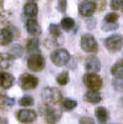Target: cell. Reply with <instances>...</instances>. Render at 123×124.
Here are the masks:
<instances>
[{"label":"cell","instance_id":"1","mask_svg":"<svg viewBox=\"0 0 123 124\" xmlns=\"http://www.w3.org/2000/svg\"><path fill=\"white\" fill-rule=\"evenodd\" d=\"M41 98L47 104H56V103L61 101L62 96H61V92L57 88L47 87V88H44V91L41 92Z\"/></svg>","mask_w":123,"mask_h":124},{"label":"cell","instance_id":"2","mask_svg":"<svg viewBox=\"0 0 123 124\" xmlns=\"http://www.w3.org/2000/svg\"><path fill=\"white\" fill-rule=\"evenodd\" d=\"M81 47L85 52H88V54H96L98 51V45H97V41L95 40V37L90 35V34H86L82 36L81 39Z\"/></svg>","mask_w":123,"mask_h":124},{"label":"cell","instance_id":"3","mask_svg":"<svg viewBox=\"0 0 123 124\" xmlns=\"http://www.w3.org/2000/svg\"><path fill=\"white\" fill-rule=\"evenodd\" d=\"M83 83L91 91H98V89L102 88L103 81H102V78L96 73H86L83 76Z\"/></svg>","mask_w":123,"mask_h":124},{"label":"cell","instance_id":"4","mask_svg":"<svg viewBox=\"0 0 123 124\" xmlns=\"http://www.w3.org/2000/svg\"><path fill=\"white\" fill-rule=\"evenodd\" d=\"M70 60V54L68 51L65 50V48H60V50H56L51 54V61L57 66V67H62L65 66Z\"/></svg>","mask_w":123,"mask_h":124},{"label":"cell","instance_id":"5","mask_svg":"<svg viewBox=\"0 0 123 124\" xmlns=\"http://www.w3.org/2000/svg\"><path fill=\"white\" fill-rule=\"evenodd\" d=\"M27 67L34 72L42 71L45 67V58L40 54H33L27 58Z\"/></svg>","mask_w":123,"mask_h":124},{"label":"cell","instance_id":"6","mask_svg":"<svg viewBox=\"0 0 123 124\" xmlns=\"http://www.w3.org/2000/svg\"><path fill=\"white\" fill-rule=\"evenodd\" d=\"M122 44H123V37L121 35H113L105 40V46L111 52H118L122 48Z\"/></svg>","mask_w":123,"mask_h":124},{"label":"cell","instance_id":"7","mask_svg":"<svg viewBox=\"0 0 123 124\" xmlns=\"http://www.w3.org/2000/svg\"><path fill=\"white\" fill-rule=\"evenodd\" d=\"M37 83H39V79L35 76H31L29 73H24V75H21V77H20V85H21V88L25 89V91L36 88Z\"/></svg>","mask_w":123,"mask_h":124},{"label":"cell","instance_id":"8","mask_svg":"<svg viewBox=\"0 0 123 124\" xmlns=\"http://www.w3.org/2000/svg\"><path fill=\"white\" fill-rule=\"evenodd\" d=\"M96 11V3L92 1V0H83L82 3H80L78 5V13L82 16H91Z\"/></svg>","mask_w":123,"mask_h":124},{"label":"cell","instance_id":"9","mask_svg":"<svg viewBox=\"0 0 123 124\" xmlns=\"http://www.w3.org/2000/svg\"><path fill=\"white\" fill-rule=\"evenodd\" d=\"M16 117L21 123H31L36 119L37 116H36V113L31 109H20L16 113Z\"/></svg>","mask_w":123,"mask_h":124},{"label":"cell","instance_id":"10","mask_svg":"<svg viewBox=\"0 0 123 124\" xmlns=\"http://www.w3.org/2000/svg\"><path fill=\"white\" fill-rule=\"evenodd\" d=\"M41 112H44V116H45V119L49 124H55L60 120L61 118V113L54 108H45L42 109L41 108Z\"/></svg>","mask_w":123,"mask_h":124},{"label":"cell","instance_id":"11","mask_svg":"<svg viewBox=\"0 0 123 124\" xmlns=\"http://www.w3.org/2000/svg\"><path fill=\"white\" fill-rule=\"evenodd\" d=\"M86 70L88 71V73H96L101 70V62L96 56H88L86 60Z\"/></svg>","mask_w":123,"mask_h":124},{"label":"cell","instance_id":"12","mask_svg":"<svg viewBox=\"0 0 123 124\" xmlns=\"http://www.w3.org/2000/svg\"><path fill=\"white\" fill-rule=\"evenodd\" d=\"M13 39H14V34L11 32V30L9 27L0 29V45L1 46L9 45L13 41Z\"/></svg>","mask_w":123,"mask_h":124},{"label":"cell","instance_id":"13","mask_svg":"<svg viewBox=\"0 0 123 124\" xmlns=\"http://www.w3.org/2000/svg\"><path fill=\"white\" fill-rule=\"evenodd\" d=\"M26 30L33 36H39L41 34V27L35 19H29L26 21Z\"/></svg>","mask_w":123,"mask_h":124},{"label":"cell","instance_id":"14","mask_svg":"<svg viewBox=\"0 0 123 124\" xmlns=\"http://www.w3.org/2000/svg\"><path fill=\"white\" fill-rule=\"evenodd\" d=\"M14 83V77L8 72H0V87L9 89Z\"/></svg>","mask_w":123,"mask_h":124},{"label":"cell","instance_id":"15","mask_svg":"<svg viewBox=\"0 0 123 124\" xmlns=\"http://www.w3.org/2000/svg\"><path fill=\"white\" fill-rule=\"evenodd\" d=\"M37 5L34 3V1H30V3H26L24 5V15L30 17V19H34L36 15H37Z\"/></svg>","mask_w":123,"mask_h":124},{"label":"cell","instance_id":"16","mask_svg":"<svg viewBox=\"0 0 123 124\" xmlns=\"http://www.w3.org/2000/svg\"><path fill=\"white\" fill-rule=\"evenodd\" d=\"M15 103L14 98H10L6 94L0 93V109H10Z\"/></svg>","mask_w":123,"mask_h":124},{"label":"cell","instance_id":"17","mask_svg":"<svg viewBox=\"0 0 123 124\" xmlns=\"http://www.w3.org/2000/svg\"><path fill=\"white\" fill-rule=\"evenodd\" d=\"M13 65V56L9 54H0V70H8Z\"/></svg>","mask_w":123,"mask_h":124},{"label":"cell","instance_id":"18","mask_svg":"<svg viewBox=\"0 0 123 124\" xmlns=\"http://www.w3.org/2000/svg\"><path fill=\"white\" fill-rule=\"evenodd\" d=\"M96 118L99 124H106L108 120V112L103 107H98L96 109Z\"/></svg>","mask_w":123,"mask_h":124},{"label":"cell","instance_id":"19","mask_svg":"<svg viewBox=\"0 0 123 124\" xmlns=\"http://www.w3.org/2000/svg\"><path fill=\"white\" fill-rule=\"evenodd\" d=\"M85 99L87 101V102H90V103H99L101 101H102V97H101V94L97 92V91H88L86 94H85Z\"/></svg>","mask_w":123,"mask_h":124},{"label":"cell","instance_id":"20","mask_svg":"<svg viewBox=\"0 0 123 124\" xmlns=\"http://www.w3.org/2000/svg\"><path fill=\"white\" fill-rule=\"evenodd\" d=\"M77 102L72 101V99H64L61 102V109L62 110H72L74 108H76Z\"/></svg>","mask_w":123,"mask_h":124},{"label":"cell","instance_id":"21","mask_svg":"<svg viewBox=\"0 0 123 124\" xmlns=\"http://www.w3.org/2000/svg\"><path fill=\"white\" fill-rule=\"evenodd\" d=\"M74 25H75V21H74V19H71V17H64L62 20H61V27H62V30H65V31L72 30Z\"/></svg>","mask_w":123,"mask_h":124},{"label":"cell","instance_id":"22","mask_svg":"<svg viewBox=\"0 0 123 124\" xmlns=\"http://www.w3.org/2000/svg\"><path fill=\"white\" fill-rule=\"evenodd\" d=\"M112 75L118 77V78H122L123 77V62H117V63L112 67L111 70Z\"/></svg>","mask_w":123,"mask_h":124},{"label":"cell","instance_id":"23","mask_svg":"<svg viewBox=\"0 0 123 124\" xmlns=\"http://www.w3.org/2000/svg\"><path fill=\"white\" fill-rule=\"evenodd\" d=\"M9 54L11 56H14V57H20L23 55V47L20 45H13L9 50Z\"/></svg>","mask_w":123,"mask_h":124},{"label":"cell","instance_id":"24","mask_svg":"<svg viewBox=\"0 0 123 124\" xmlns=\"http://www.w3.org/2000/svg\"><path fill=\"white\" fill-rule=\"evenodd\" d=\"M27 50H29V52H34V51L39 50V40H37V37H33L27 42Z\"/></svg>","mask_w":123,"mask_h":124},{"label":"cell","instance_id":"25","mask_svg":"<svg viewBox=\"0 0 123 124\" xmlns=\"http://www.w3.org/2000/svg\"><path fill=\"white\" fill-rule=\"evenodd\" d=\"M57 81V83L61 85V86H64V85H67L68 83V81H70V77H68V73L67 72H62V73H60L56 78Z\"/></svg>","mask_w":123,"mask_h":124},{"label":"cell","instance_id":"26","mask_svg":"<svg viewBox=\"0 0 123 124\" xmlns=\"http://www.w3.org/2000/svg\"><path fill=\"white\" fill-rule=\"evenodd\" d=\"M49 31L54 37H58L61 35V26H58L56 24H51L50 27H49Z\"/></svg>","mask_w":123,"mask_h":124},{"label":"cell","instance_id":"27","mask_svg":"<svg viewBox=\"0 0 123 124\" xmlns=\"http://www.w3.org/2000/svg\"><path fill=\"white\" fill-rule=\"evenodd\" d=\"M19 103H20V106H23V107L33 106V104H34V98L30 97V96H24L19 101Z\"/></svg>","mask_w":123,"mask_h":124},{"label":"cell","instance_id":"28","mask_svg":"<svg viewBox=\"0 0 123 124\" xmlns=\"http://www.w3.org/2000/svg\"><path fill=\"white\" fill-rule=\"evenodd\" d=\"M118 27L117 23H105L102 25V30L103 31H113Z\"/></svg>","mask_w":123,"mask_h":124},{"label":"cell","instance_id":"29","mask_svg":"<svg viewBox=\"0 0 123 124\" xmlns=\"http://www.w3.org/2000/svg\"><path fill=\"white\" fill-rule=\"evenodd\" d=\"M10 15H11V13H10V11H3V13H0V24H8L9 20H10Z\"/></svg>","mask_w":123,"mask_h":124},{"label":"cell","instance_id":"30","mask_svg":"<svg viewBox=\"0 0 123 124\" xmlns=\"http://www.w3.org/2000/svg\"><path fill=\"white\" fill-rule=\"evenodd\" d=\"M118 20V15L116 13H109L105 16V23H116Z\"/></svg>","mask_w":123,"mask_h":124},{"label":"cell","instance_id":"31","mask_svg":"<svg viewBox=\"0 0 123 124\" xmlns=\"http://www.w3.org/2000/svg\"><path fill=\"white\" fill-rule=\"evenodd\" d=\"M111 8L113 10H119L123 8V0H112L111 1Z\"/></svg>","mask_w":123,"mask_h":124},{"label":"cell","instance_id":"32","mask_svg":"<svg viewBox=\"0 0 123 124\" xmlns=\"http://www.w3.org/2000/svg\"><path fill=\"white\" fill-rule=\"evenodd\" d=\"M67 9V1L66 0H58V10L61 13H66Z\"/></svg>","mask_w":123,"mask_h":124},{"label":"cell","instance_id":"33","mask_svg":"<svg viewBox=\"0 0 123 124\" xmlns=\"http://www.w3.org/2000/svg\"><path fill=\"white\" fill-rule=\"evenodd\" d=\"M80 124H95V120L90 117H82L80 119Z\"/></svg>","mask_w":123,"mask_h":124},{"label":"cell","instance_id":"34","mask_svg":"<svg viewBox=\"0 0 123 124\" xmlns=\"http://www.w3.org/2000/svg\"><path fill=\"white\" fill-rule=\"evenodd\" d=\"M0 124H8L6 118H1V119H0Z\"/></svg>","mask_w":123,"mask_h":124},{"label":"cell","instance_id":"35","mask_svg":"<svg viewBox=\"0 0 123 124\" xmlns=\"http://www.w3.org/2000/svg\"><path fill=\"white\" fill-rule=\"evenodd\" d=\"M30 1H36V0H30Z\"/></svg>","mask_w":123,"mask_h":124},{"label":"cell","instance_id":"36","mask_svg":"<svg viewBox=\"0 0 123 124\" xmlns=\"http://www.w3.org/2000/svg\"><path fill=\"white\" fill-rule=\"evenodd\" d=\"M122 9H123V8H122Z\"/></svg>","mask_w":123,"mask_h":124}]
</instances>
